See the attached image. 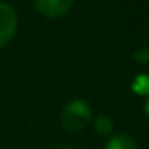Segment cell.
<instances>
[{
	"instance_id": "1",
	"label": "cell",
	"mask_w": 149,
	"mask_h": 149,
	"mask_svg": "<svg viewBox=\"0 0 149 149\" xmlns=\"http://www.w3.org/2000/svg\"><path fill=\"white\" fill-rule=\"evenodd\" d=\"M59 120L64 130L71 133L82 132L91 122V107L84 100H72L64 104L59 114Z\"/></svg>"
},
{
	"instance_id": "2",
	"label": "cell",
	"mask_w": 149,
	"mask_h": 149,
	"mask_svg": "<svg viewBox=\"0 0 149 149\" xmlns=\"http://www.w3.org/2000/svg\"><path fill=\"white\" fill-rule=\"evenodd\" d=\"M18 16L10 5L0 2V47L7 45L16 34Z\"/></svg>"
},
{
	"instance_id": "3",
	"label": "cell",
	"mask_w": 149,
	"mask_h": 149,
	"mask_svg": "<svg viewBox=\"0 0 149 149\" xmlns=\"http://www.w3.org/2000/svg\"><path fill=\"white\" fill-rule=\"evenodd\" d=\"M36 10L47 18H61L74 5V0H34Z\"/></svg>"
},
{
	"instance_id": "4",
	"label": "cell",
	"mask_w": 149,
	"mask_h": 149,
	"mask_svg": "<svg viewBox=\"0 0 149 149\" xmlns=\"http://www.w3.org/2000/svg\"><path fill=\"white\" fill-rule=\"evenodd\" d=\"M106 149H138V144L127 135H116L106 143Z\"/></svg>"
},
{
	"instance_id": "5",
	"label": "cell",
	"mask_w": 149,
	"mask_h": 149,
	"mask_svg": "<svg viewBox=\"0 0 149 149\" xmlns=\"http://www.w3.org/2000/svg\"><path fill=\"white\" fill-rule=\"evenodd\" d=\"M132 91L138 96H149V74H138L132 82Z\"/></svg>"
},
{
	"instance_id": "6",
	"label": "cell",
	"mask_w": 149,
	"mask_h": 149,
	"mask_svg": "<svg viewBox=\"0 0 149 149\" xmlns=\"http://www.w3.org/2000/svg\"><path fill=\"white\" fill-rule=\"evenodd\" d=\"M95 130H96V133L101 136L111 135L112 130H114V123L107 116H98L96 119H95Z\"/></svg>"
},
{
	"instance_id": "7",
	"label": "cell",
	"mask_w": 149,
	"mask_h": 149,
	"mask_svg": "<svg viewBox=\"0 0 149 149\" xmlns=\"http://www.w3.org/2000/svg\"><path fill=\"white\" fill-rule=\"evenodd\" d=\"M133 58L138 63H143V64L149 63V47H141V48H138L133 53Z\"/></svg>"
},
{
	"instance_id": "8",
	"label": "cell",
	"mask_w": 149,
	"mask_h": 149,
	"mask_svg": "<svg viewBox=\"0 0 149 149\" xmlns=\"http://www.w3.org/2000/svg\"><path fill=\"white\" fill-rule=\"evenodd\" d=\"M48 149H74V148H71V146H68V144H63V143H58V144L50 146Z\"/></svg>"
},
{
	"instance_id": "9",
	"label": "cell",
	"mask_w": 149,
	"mask_h": 149,
	"mask_svg": "<svg viewBox=\"0 0 149 149\" xmlns=\"http://www.w3.org/2000/svg\"><path fill=\"white\" fill-rule=\"evenodd\" d=\"M144 112H146V116L149 117V100H148V103L144 104Z\"/></svg>"
}]
</instances>
